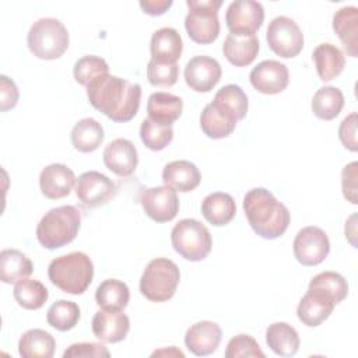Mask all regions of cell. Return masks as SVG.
I'll return each mask as SVG.
<instances>
[{
  "instance_id": "1",
  "label": "cell",
  "mask_w": 358,
  "mask_h": 358,
  "mask_svg": "<svg viewBox=\"0 0 358 358\" xmlns=\"http://www.w3.org/2000/svg\"><path fill=\"white\" fill-rule=\"evenodd\" d=\"M90 103L113 122L131 120L140 108L141 87L117 76L105 74L87 85Z\"/></svg>"
},
{
  "instance_id": "2",
  "label": "cell",
  "mask_w": 358,
  "mask_h": 358,
  "mask_svg": "<svg viewBox=\"0 0 358 358\" xmlns=\"http://www.w3.org/2000/svg\"><path fill=\"white\" fill-rule=\"evenodd\" d=\"M243 211L252 229L264 239L284 235L289 225V211L264 187H255L243 197Z\"/></svg>"
},
{
  "instance_id": "3",
  "label": "cell",
  "mask_w": 358,
  "mask_h": 358,
  "mask_svg": "<svg viewBox=\"0 0 358 358\" xmlns=\"http://www.w3.org/2000/svg\"><path fill=\"white\" fill-rule=\"evenodd\" d=\"M48 275L53 285L63 292L81 295L94 278V264L88 255L71 252L53 259L48 267Z\"/></svg>"
},
{
  "instance_id": "4",
  "label": "cell",
  "mask_w": 358,
  "mask_h": 358,
  "mask_svg": "<svg viewBox=\"0 0 358 358\" xmlns=\"http://www.w3.org/2000/svg\"><path fill=\"white\" fill-rule=\"evenodd\" d=\"M81 214L74 206H59L49 210L38 222L36 239L49 249H59L73 242L80 231Z\"/></svg>"
},
{
  "instance_id": "5",
  "label": "cell",
  "mask_w": 358,
  "mask_h": 358,
  "mask_svg": "<svg viewBox=\"0 0 358 358\" xmlns=\"http://www.w3.org/2000/svg\"><path fill=\"white\" fill-rule=\"evenodd\" d=\"M70 36L66 27L56 18H39L27 35V45L31 53L42 60L59 59L69 48Z\"/></svg>"
},
{
  "instance_id": "6",
  "label": "cell",
  "mask_w": 358,
  "mask_h": 358,
  "mask_svg": "<svg viewBox=\"0 0 358 358\" xmlns=\"http://www.w3.org/2000/svg\"><path fill=\"white\" fill-rule=\"evenodd\" d=\"M180 271L175 262L166 257L152 259L140 278V292L151 302L169 301L179 285Z\"/></svg>"
},
{
  "instance_id": "7",
  "label": "cell",
  "mask_w": 358,
  "mask_h": 358,
  "mask_svg": "<svg viewBox=\"0 0 358 358\" xmlns=\"http://www.w3.org/2000/svg\"><path fill=\"white\" fill-rule=\"evenodd\" d=\"M171 242L176 253L190 262L207 257L213 248V238L204 224L194 218H183L171 231Z\"/></svg>"
},
{
  "instance_id": "8",
  "label": "cell",
  "mask_w": 358,
  "mask_h": 358,
  "mask_svg": "<svg viewBox=\"0 0 358 358\" xmlns=\"http://www.w3.org/2000/svg\"><path fill=\"white\" fill-rule=\"evenodd\" d=\"M189 13L185 18V28L189 38L200 45L213 43L220 35L218 8L221 0H187Z\"/></svg>"
},
{
  "instance_id": "9",
  "label": "cell",
  "mask_w": 358,
  "mask_h": 358,
  "mask_svg": "<svg viewBox=\"0 0 358 358\" xmlns=\"http://www.w3.org/2000/svg\"><path fill=\"white\" fill-rule=\"evenodd\" d=\"M266 39L268 48L280 57L289 59L301 53L303 48V34L298 24L287 17L278 15L268 24Z\"/></svg>"
},
{
  "instance_id": "10",
  "label": "cell",
  "mask_w": 358,
  "mask_h": 358,
  "mask_svg": "<svg viewBox=\"0 0 358 358\" xmlns=\"http://www.w3.org/2000/svg\"><path fill=\"white\" fill-rule=\"evenodd\" d=\"M295 259L303 266L320 264L330 252V241L327 234L319 227L302 228L292 243Z\"/></svg>"
},
{
  "instance_id": "11",
  "label": "cell",
  "mask_w": 358,
  "mask_h": 358,
  "mask_svg": "<svg viewBox=\"0 0 358 358\" xmlns=\"http://www.w3.org/2000/svg\"><path fill=\"white\" fill-rule=\"evenodd\" d=\"M264 20L262 3L253 0H235L225 13V22L232 34L256 35Z\"/></svg>"
},
{
  "instance_id": "12",
  "label": "cell",
  "mask_w": 358,
  "mask_h": 358,
  "mask_svg": "<svg viewBox=\"0 0 358 358\" xmlns=\"http://www.w3.org/2000/svg\"><path fill=\"white\" fill-rule=\"evenodd\" d=\"M140 203L144 213L155 222L172 221L179 211L176 190L166 185L144 189L140 194Z\"/></svg>"
},
{
  "instance_id": "13",
  "label": "cell",
  "mask_w": 358,
  "mask_h": 358,
  "mask_svg": "<svg viewBox=\"0 0 358 358\" xmlns=\"http://www.w3.org/2000/svg\"><path fill=\"white\" fill-rule=\"evenodd\" d=\"M116 185L106 175L98 171H87L77 179L76 194L87 207H98L106 204L116 194Z\"/></svg>"
},
{
  "instance_id": "14",
  "label": "cell",
  "mask_w": 358,
  "mask_h": 358,
  "mask_svg": "<svg viewBox=\"0 0 358 358\" xmlns=\"http://www.w3.org/2000/svg\"><path fill=\"white\" fill-rule=\"evenodd\" d=\"M249 80L256 91L266 95H274L287 88L289 73L287 66L278 60H263L252 69Z\"/></svg>"
},
{
  "instance_id": "15",
  "label": "cell",
  "mask_w": 358,
  "mask_h": 358,
  "mask_svg": "<svg viewBox=\"0 0 358 358\" xmlns=\"http://www.w3.org/2000/svg\"><path fill=\"white\" fill-rule=\"evenodd\" d=\"M185 81L196 92L211 91L221 80L222 70L220 63L210 56H194L185 67Z\"/></svg>"
},
{
  "instance_id": "16",
  "label": "cell",
  "mask_w": 358,
  "mask_h": 358,
  "mask_svg": "<svg viewBox=\"0 0 358 358\" xmlns=\"http://www.w3.org/2000/svg\"><path fill=\"white\" fill-rule=\"evenodd\" d=\"M336 305L333 296L323 289L308 288L298 303L296 315L305 326L317 327L331 315Z\"/></svg>"
},
{
  "instance_id": "17",
  "label": "cell",
  "mask_w": 358,
  "mask_h": 358,
  "mask_svg": "<svg viewBox=\"0 0 358 358\" xmlns=\"http://www.w3.org/2000/svg\"><path fill=\"white\" fill-rule=\"evenodd\" d=\"M105 166L117 176H130L134 173L138 155L136 145L127 138H115L110 141L102 154Z\"/></svg>"
},
{
  "instance_id": "18",
  "label": "cell",
  "mask_w": 358,
  "mask_h": 358,
  "mask_svg": "<svg viewBox=\"0 0 358 358\" xmlns=\"http://www.w3.org/2000/svg\"><path fill=\"white\" fill-rule=\"evenodd\" d=\"M92 333L103 343H119L130 330V320L122 310H98L91 323Z\"/></svg>"
},
{
  "instance_id": "19",
  "label": "cell",
  "mask_w": 358,
  "mask_h": 358,
  "mask_svg": "<svg viewBox=\"0 0 358 358\" xmlns=\"http://www.w3.org/2000/svg\"><path fill=\"white\" fill-rule=\"evenodd\" d=\"M76 183L74 172L64 164H50L39 175V187L46 199L57 200L70 194Z\"/></svg>"
},
{
  "instance_id": "20",
  "label": "cell",
  "mask_w": 358,
  "mask_h": 358,
  "mask_svg": "<svg viewBox=\"0 0 358 358\" xmlns=\"http://www.w3.org/2000/svg\"><path fill=\"white\" fill-rule=\"evenodd\" d=\"M221 337L222 331L217 323L201 320L187 329L185 334V344L192 354L197 357H206L218 348Z\"/></svg>"
},
{
  "instance_id": "21",
  "label": "cell",
  "mask_w": 358,
  "mask_h": 358,
  "mask_svg": "<svg viewBox=\"0 0 358 358\" xmlns=\"http://www.w3.org/2000/svg\"><path fill=\"white\" fill-rule=\"evenodd\" d=\"M238 119L217 102L207 103L200 115V127L203 133L214 140L225 138L235 130Z\"/></svg>"
},
{
  "instance_id": "22",
  "label": "cell",
  "mask_w": 358,
  "mask_h": 358,
  "mask_svg": "<svg viewBox=\"0 0 358 358\" xmlns=\"http://www.w3.org/2000/svg\"><path fill=\"white\" fill-rule=\"evenodd\" d=\"M183 50V42L180 34L171 27L157 29L150 42L151 59L158 63L173 64L179 60Z\"/></svg>"
},
{
  "instance_id": "23",
  "label": "cell",
  "mask_w": 358,
  "mask_h": 358,
  "mask_svg": "<svg viewBox=\"0 0 358 358\" xmlns=\"http://www.w3.org/2000/svg\"><path fill=\"white\" fill-rule=\"evenodd\" d=\"M162 180L176 192L187 193L194 190L201 180L199 168L186 159L172 161L162 169Z\"/></svg>"
},
{
  "instance_id": "24",
  "label": "cell",
  "mask_w": 358,
  "mask_h": 358,
  "mask_svg": "<svg viewBox=\"0 0 358 358\" xmlns=\"http://www.w3.org/2000/svg\"><path fill=\"white\" fill-rule=\"evenodd\" d=\"M259 39L256 35H243L229 32L224 41L222 52L227 60L236 66H249L259 53Z\"/></svg>"
},
{
  "instance_id": "25",
  "label": "cell",
  "mask_w": 358,
  "mask_h": 358,
  "mask_svg": "<svg viewBox=\"0 0 358 358\" xmlns=\"http://www.w3.org/2000/svg\"><path fill=\"white\" fill-rule=\"evenodd\" d=\"M333 29L351 57L358 55V8L354 6L341 7L333 15Z\"/></svg>"
},
{
  "instance_id": "26",
  "label": "cell",
  "mask_w": 358,
  "mask_h": 358,
  "mask_svg": "<svg viewBox=\"0 0 358 358\" xmlns=\"http://www.w3.org/2000/svg\"><path fill=\"white\" fill-rule=\"evenodd\" d=\"M182 110H183V102H182V98H179L178 95L158 91L148 96V102H147L148 117L158 123L172 126V123L180 117Z\"/></svg>"
},
{
  "instance_id": "27",
  "label": "cell",
  "mask_w": 358,
  "mask_h": 358,
  "mask_svg": "<svg viewBox=\"0 0 358 358\" xmlns=\"http://www.w3.org/2000/svg\"><path fill=\"white\" fill-rule=\"evenodd\" d=\"M201 214L211 225H227L236 214L235 200L231 194L224 192L210 193L201 203Z\"/></svg>"
},
{
  "instance_id": "28",
  "label": "cell",
  "mask_w": 358,
  "mask_h": 358,
  "mask_svg": "<svg viewBox=\"0 0 358 358\" xmlns=\"http://www.w3.org/2000/svg\"><path fill=\"white\" fill-rule=\"evenodd\" d=\"M312 59L322 81H330L341 74L345 66L343 52L333 43H320L313 49Z\"/></svg>"
},
{
  "instance_id": "29",
  "label": "cell",
  "mask_w": 358,
  "mask_h": 358,
  "mask_svg": "<svg viewBox=\"0 0 358 358\" xmlns=\"http://www.w3.org/2000/svg\"><path fill=\"white\" fill-rule=\"evenodd\" d=\"M266 343L280 357H292L299 350L298 331L285 322H277L267 327Z\"/></svg>"
},
{
  "instance_id": "30",
  "label": "cell",
  "mask_w": 358,
  "mask_h": 358,
  "mask_svg": "<svg viewBox=\"0 0 358 358\" xmlns=\"http://www.w3.org/2000/svg\"><path fill=\"white\" fill-rule=\"evenodd\" d=\"M34 271V264L21 250L3 249L0 253V278L6 284H17L28 278Z\"/></svg>"
},
{
  "instance_id": "31",
  "label": "cell",
  "mask_w": 358,
  "mask_h": 358,
  "mask_svg": "<svg viewBox=\"0 0 358 358\" xmlns=\"http://www.w3.org/2000/svg\"><path fill=\"white\" fill-rule=\"evenodd\" d=\"M55 348L53 336L42 329L27 330L18 341V354L22 358H52Z\"/></svg>"
},
{
  "instance_id": "32",
  "label": "cell",
  "mask_w": 358,
  "mask_h": 358,
  "mask_svg": "<svg viewBox=\"0 0 358 358\" xmlns=\"http://www.w3.org/2000/svg\"><path fill=\"white\" fill-rule=\"evenodd\" d=\"M71 144L80 152H92L103 141V127L102 124L92 119L84 117L78 120L71 130Z\"/></svg>"
},
{
  "instance_id": "33",
  "label": "cell",
  "mask_w": 358,
  "mask_h": 358,
  "mask_svg": "<svg viewBox=\"0 0 358 358\" xmlns=\"http://www.w3.org/2000/svg\"><path fill=\"white\" fill-rule=\"evenodd\" d=\"M130 299V291L126 282L108 278L102 281L95 291V301L101 309L105 310H123Z\"/></svg>"
},
{
  "instance_id": "34",
  "label": "cell",
  "mask_w": 358,
  "mask_h": 358,
  "mask_svg": "<svg viewBox=\"0 0 358 358\" xmlns=\"http://www.w3.org/2000/svg\"><path fill=\"white\" fill-rule=\"evenodd\" d=\"M344 106V95L340 88L326 85L316 91L312 98V112L322 120H331L337 117Z\"/></svg>"
},
{
  "instance_id": "35",
  "label": "cell",
  "mask_w": 358,
  "mask_h": 358,
  "mask_svg": "<svg viewBox=\"0 0 358 358\" xmlns=\"http://www.w3.org/2000/svg\"><path fill=\"white\" fill-rule=\"evenodd\" d=\"M13 295L21 308L27 310H36L45 305L49 292L41 281L24 278L14 285Z\"/></svg>"
},
{
  "instance_id": "36",
  "label": "cell",
  "mask_w": 358,
  "mask_h": 358,
  "mask_svg": "<svg viewBox=\"0 0 358 358\" xmlns=\"http://www.w3.org/2000/svg\"><path fill=\"white\" fill-rule=\"evenodd\" d=\"M81 316L80 308L73 301L60 299L50 305L46 313L48 324L59 331H67L76 327Z\"/></svg>"
},
{
  "instance_id": "37",
  "label": "cell",
  "mask_w": 358,
  "mask_h": 358,
  "mask_svg": "<svg viewBox=\"0 0 358 358\" xmlns=\"http://www.w3.org/2000/svg\"><path fill=\"white\" fill-rule=\"evenodd\" d=\"M140 138L147 148L161 151L171 144L173 138V129L169 124H162L147 117L141 122Z\"/></svg>"
},
{
  "instance_id": "38",
  "label": "cell",
  "mask_w": 358,
  "mask_h": 358,
  "mask_svg": "<svg viewBox=\"0 0 358 358\" xmlns=\"http://www.w3.org/2000/svg\"><path fill=\"white\" fill-rule=\"evenodd\" d=\"M214 102L229 110L238 120L243 119L248 113V96L245 91L236 84H227L217 91Z\"/></svg>"
},
{
  "instance_id": "39",
  "label": "cell",
  "mask_w": 358,
  "mask_h": 358,
  "mask_svg": "<svg viewBox=\"0 0 358 358\" xmlns=\"http://www.w3.org/2000/svg\"><path fill=\"white\" fill-rule=\"evenodd\" d=\"M73 74H74V80L78 84L87 87L95 78L109 74V66L102 57L94 56V55H87V56L80 57L74 63Z\"/></svg>"
},
{
  "instance_id": "40",
  "label": "cell",
  "mask_w": 358,
  "mask_h": 358,
  "mask_svg": "<svg viewBox=\"0 0 358 358\" xmlns=\"http://www.w3.org/2000/svg\"><path fill=\"white\" fill-rule=\"evenodd\" d=\"M309 288H319L327 292L329 295L333 296L336 303H340L343 299H345L348 294V284L347 280L336 273V271H322L316 274L310 282Z\"/></svg>"
},
{
  "instance_id": "41",
  "label": "cell",
  "mask_w": 358,
  "mask_h": 358,
  "mask_svg": "<svg viewBox=\"0 0 358 358\" xmlns=\"http://www.w3.org/2000/svg\"><path fill=\"white\" fill-rule=\"evenodd\" d=\"M179 77L178 63L166 64L150 60L147 64V78L154 87H172Z\"/></svg>"
},
{
  "instance_id": "42",
  "label": "cell",
  "mask_w": 358,
  "mask_h": 358,
  "mask_svg": "<svg viewBox=\"0 0 358 358\" xmlns=\"http://www.w3.org/2000/svg\"><path fill=\"white\" fill-rule=\"evenodd\" d=\"M225 357L227 358H241V357L264 358V352L260 350V345L252 336L238 334L228 341Z\"/></svg>"
},
{
  "instance_id": "43",
  "label": "cell",
  "mask_w": 358,
  "mask_h": 358,
  "mask_svg": "<svg viewBox=\"0 0 358 358\" xmlns=\"http://www.w3.org/2000/svg\"><path fill=\"white\" fill-rule=\"evenodd\" d=\"M341 189H343V194L344 197L352 203L357 204L358 203V196H357V190H358V162L354 161L348 165H345L341 171Z\"/></svg>"
},
{
  "instance_id": "44",
  "label": "cell",
  "mask_w": 358,
  "mask_h": 358,
  "mask_svg": "<svg viewBox=\"0 0 358 358\" xmlns=\"http://www.w3.org/2000/svg\"><path fill=\"white\" fill-rule=\"evenodd\" d=\"M357 123H358V115L357 112L350 113L343 119L338 127V137L341 144L350 150V151H357L358 150V143H357Z\"/></svg>"
},
{
  "instance_id": "45",
  "label": "cell",
  "mask_w": 358,
  "mask_h": 358,
  "mask_svg": "<svg viewBox=\"0 0 358 358\" xmlns=\"http://www.w3.org/2000/svg\"><path fill=\"white\" fill-rule=\"evenodd\" d=\"M110 352L108 348L99 343H76L71 344L64 352L63 358L71 357H109Z\"/></svg>"
},
{
  "instance_id": "46",
  "label": "cell",
  "mask_w": 358,
  "mask_h": 358,
  "mask_svg": "<svg viewBox=\"0 0 358 358\" xmlns=\"http://www.w3.org/2000/svg\"><path fill=\"white\" fill-rule=\"evenodd\" d=\"M18 88L15 83L7 76H0V110L7 112L13 109L18 102Z\"/></svg>"
},
{
  "instance_id": "47",
  "label": "cell",
  "mask_w": 358,
  "mask_h": 358,
  "mask_svg": "<svg viewBox=\"0 0 358 358\" xmlns=\"http://www.w3.org/2000/svg\"><path fill=\"white\" fill-rule=\"evenodd\" d=\"M140 7L148 15H162L171 6L172 0H141Z\"/></svg>"
},
{
  "instance_id": "48",
  "label": "cell",
  "mask_w": 358,
  "mask_h": 358,
  "mask_svg": "<svg viewBox=\"0 0 358 358\" xmlns=\"http://www.w3.org/2000/svg\"><path fill=\"white\" fill-rule=\"evenodd\" d=\"M355 218H357V215L352 214L350 217V220L345 222V227H351V229L345 228V238H348V241L351 242V245L354 248H355V239H354V236H355Z\"/></svg>"
},
{
  "instance_id": "49",
  "label": "cell",
  "mask_w": 358,
  "mask_h": 358,
  "mask_svg": "<svg viewBox=\"0 0 358 358\" xmlns=\"http://www.w3.org/2000/svg\"><path fill=\"white\" fill-rule=\"evenodd\" d=\"M151 355L152 357H155V355H178V357H185V354L180 350H178L176 347H171L169 350H166V348L158 350V351H154Z\"/></svg>"
}]
</instances>
